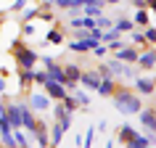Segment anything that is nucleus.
<instances>
[{
    "label": "nucleus",
    "instance_id": "14",
    "mask_svg": "<svg viewBox=\"0 0 156 148\" xmlns=\"http://www.w3.org/2000/svg\"><path fill=\"white\" fill-rule=\"evenodd\" d=\"M42 90H45V95H48L50 100H64L66 95H69V90H66L64 85H58V82H45V87H42Z\"/></svg>",
    "mask_w": 156,
    "mask_h": 148
},
{
    "label": "nucleus",
    "instance_id": "36",
    "mask_svg": "<svg viewBox=\"0 0 156 148\" xmlns=\"http://www.w3.org/2000/svg\"><path fill=\"white\" fill-rule=\"evenodd\" d=\"M45 82H48L45 69H37V66H34V85H37V87H45Z\"/></svg>",
    "mask_w": 156,
    "mask_h": 148
},
{
    "label": "nucleus",
    "instance_id": "45",
    "mask_svg": "<svg viewBox=\"0 0 156 148\" xmlns=\"http://www.w3.org/2000/svg\"><path fill=\"white\" fill-rule=\"evenodd\" d=\"M5 16H8V11H3V8H0V24L5 21Z\"/></svg>",
    "mask_w": 156,
    "mask_h": 148
},
{
    "label": "nucleus",
    "instance_id": "22",
    "mask_svg": "<svg viewBox=\"0 0 156 148\" xmlns=\"http://www.w3.org/2000/svg\"><path fill=\"white\" fill-rule=\"evenodd\" d=\"M132 24H135V26H148V24H151V13H148L146 8H135Z\"/></svg>",
    "mask_w": 156,
    "mask_h": 148
},
{
    "label": "nucleus",
    "instance_id": "23",
    "mask_svg": "<svg viewBox=\"0 0 156 148\" xmlns=\"http://www.w3.org/2000/svg\"><path fill=\"white\" fill-rule=\"evenodd\" d=\"M72 95H74V100H77V106H80V108H87V106H90V100H93V98H90V93L82 90V87H77Z\"/></svg>",
    "mask_w": 156,
    "mask_h": 148
},
{
    "label": "nucleus",
    "instance_id": "49",
    "mask_svg": "<svg viewBox=\"0 0 156 148\" xmlns=\"http://www.w3.org/2000/svg\"><path fill=\"white\" fill-rule=\"evenodd\" d=\"M0 148H3V146H0Z\"/></svg>",
    "mask_w": 156,
    "mask_h": 148
},
{
    "label": "nucleus",
    "instance_id": "6",
    "mask_svg": "<svg viewBox=\"0 0 156 148\" xmlns=\"http://www.w3.org/2000/svg\"><path fill=\"white\" fill-rule=\"evenodd\" d=\"M138 122H140V127H143L146 135L156 138V106H143L138 111Z\"/></svg>",
    "mask_w": 156,
    "mask_h": 148
},
{
    "label": "nucleus",
    "instance_id": "30",
    "mask_svg": "<svg viewBox=\"0 0 156 148\" xmlns=\"http://www.w3.org/2000/svg\"><path fill=\"white\" fill-rule=\"evenodd\" d=\"M130 42L135 45V48H140V50H143V48H148V45H146V40H143V32H138V29H132V32H130Z\"/></svg>",
    "mask_w": 156,
    "mask_h": 148
},
{
    "label": "nucleus",
    "instance_id": "33",
    "mask_svg": "<svg viewBox=\"0 0 156 148\" xmlns=\"http://www.w3.org/2000/svg\"><path fill=\"white\" fill-rule=\"evenodd\" d=\"M66 114H69V111H66V108H64V106H61V100H58L56 106L50 108V116H53V122H58V119H64V116H66Z\"/></svg>",
    "mask_w": 156,
    "mask_h": 148
},
{
    "label": "nucleus",
    "instance_id": "12",
    "mask_svg": "<svg viewBox=\"0 0 156 148\" xmlns=\"http://www.w3.org/2000/svg\"><path fill=\"white\" fill-rule=\"evenodd\" d=\"M140 132H138V127H132V124H127V122H122L119 127H116V143L119 146H127L130 140H135Z\"/></svg>",
    "mask_w": 156,
    "mask_h": 148
},
{
    "label": "nucleus",
    "instance_id": "19",
    "mask_svg": "<svg viewBox=\"0 0 156 148\" xmlns=\"http://www.w3.org/2000/svg\"><path fill=\"white\" fill-rule=\"evenodd\" d=\"M48 138H50V148H58L61 140H64V127H61L58 122H53V127L48 130Z\"/></svg>",
    "mask_w": 156,
    "mask_h": 148
},
{
    "label": "nucleus",
    "instance_id": "16",
    "mask_svg": "<svg viewBox=\"0 0 156 148\" xmlns=\"http://www.w3.org/2000/svg\"><path fill=\"white\" fill-rule=\"evenodd\" d=\"M116 87H119V82H116L114 77H108V79H101V85H98V95L101 98H111V95H114L116 93Z\"/></svg>",
    "mask_w": 156,
    "mask_h": 148
},
{
    "label": "nucleus",
    "instance_id": "42",
    "mask_svg": "<svg viewBox=\"0 0 156 148\" xmlns=\"http://www.w3.org/2000/svg\"><path fill=\"white\" fill-rule=\"evenodd\" d=\"M130 3L135 5V8H146V5H148V0H130Z\"/></svg>",
    "mask_w": 156,
    "mask_h": 148
},
{
    "label": "nucleus",
    "instance_id": "41",
    "mask_svg": "<svg viewBox=\"0 0 156 148\" xmlns=\"http://www.w3.org/2000/svg\"><path fill=\"white\" fill-rule=\"evenodd\" d=\"M106 130H108V122H106V119H101V122L95 124V132H106Z\"/></svg>",
    "mask_w": 156,
    "mask_h": 148
},
{
    "label": "nucleus",
    "instance_id": "11",
    "mask_svg": "<svg viewBox=\"0 0 156 148\" xmlns=\"http://www.w3.org/2000/svg\"><path fill=\"white\" fill-rule=\"evenodd\" d=\"M154 64H156V48H143L140 50V56H138V64L135 66H140V72H154Z\"/></svg>",
    "mask_w": 156,
    "mask_h": 148
},
{
    "label": "nucleus",
    "instance_id": "9",
    "mask_svg": "<svg viewBox=\"0 0 156 148\" xmlns=\"http://www.w3.org/2000/svg\"><path fill=\"white\" fill-rule=\"evenodd\" d=\"M5 119H8L11 130H21V108H19V100H5Z\"/></svg>",
    "mask_w": 156,
    "mask_h": 148
},
{
    "label": "nucleus",
    "instance_id": "35",
    "mask_svg": "<svg viewBox=\"0 0 156 148\" xmlns=\"http://www.w3.org/2000/svg\"><path fill=\"white\" fill-rule=\"evenodd\" d=\"M90 53H93L95 58H101V61H103V58H106L108 53H111V50H108V45H103V42H98V45H95V48H93Z\"/></svg>",
    "mask_w": 156,
    "mask_h": 148
},
{
    "label": "nucleus",
    "instance_id": "24",
    "mask_svg": "<svg viewBox=\"0 0 156 148\" xmlns=\"http://www.w3.org/2000/svg\"><path fill=\"white\" fill-rule=\"evenodd\" d=\"M116 40H122V34L116 32L114 26H111V29H101V42H103V45H111V42H116Z\"/></svg>",
    "mask_w": 156,
    "mask_h": 148
},
{
    "label": "nucleus",
    "instance_id": "34",
    "mask_svg": "<svg viewBox=\"0 0 156 148\" xmlns=\"http://www.w3.org/2000/svg\"><path fill=\"white\" fill-rule=\"evenodd\" d=\"M111 26H114V19H108L106 13L95 19V29H111Z\"/></svg>",
    "mask_w": 156,
    "mask_h": 148
},
{
    "label": "nucleus",
    "instance_id": "43",
    "mask_svg": "<svg viewBox=\"0 0 156 148\" xmlns=\"http://www.w3.org/2000/svg\"><path fill=\"white\" fill-rule=\"evenodd\" d=\"M146 11H151V13H156V0H148V5H146Z\"/></svg>",
    "mask_w": 156,
    "mask_h": 148
},
{
    "label": "nucleus",
    "instance_id": "48",
    "mask_svg": "<svg viewBox=\"0 0 156 148\" xmlns=\"http://www.w3.org/2000/svg\"><path fill=\"white\" fill-rule=\"evenodd\" d=\"M154 48H156V45H154Z\"/></svg>",
    "mask_w": 156,
    "mask_h": 148
},
{
    "label": "nucleus",
    "instance_id": "27",
    "mask_svg": "<svg viewBox=\"0 0 156 148\" xmlns=\"http://www.w3.org/2000/svg\"><path fill=\"white\" fill-rule=\"evenodd\" d=\"M103 11L106 8H101V5H82L80 13H82V16H90V19H98V16H103Z\"/></svg>",
    "mask_w": 156,
    "mask_h": 148
},
{
    "label": "nucleus",
    "instance_id": "28",
    "mask_svg": "<svg viewBox=\"0 0 156 148\" xmlns=\"http://www.w3.org/2000/svg\"><path fill=\"white\" fill-rule=\"evenodd\" d=\"M143 40H146V45H151V48L156 45V24L143 26Z\"/></svg>",
    "mask_w": 156,
    "mask_h": 148
},
{
    "label": "nucleus",
    "instance_id": "37",
    "mask_svg": "<svg viewBox=\"0 0 156 148\" xmlns=\"http://www.w3.org/2000/svg\"><path fill=\"white\" fill-rule=\"evenodd\" d=\"M32 34H37V26H34L32 21H27V24H21V37H32Z\"/></svg>",
    "mask_w": 156,
    "mask_h": 148
},
{
    "label": "nucleus",
    "instance_id": "47",
    "mask_svg": "<svg viewBox=\"0 0 156 148\" xmlns=\"http://www.w3.org/2000/svg\"><path fill=\"white\" fill-rule=\"evenodd\" d=\"M154 69H156V64H154Z\"/></svg>",
    "mask_w": 156,
    "mask_h": 148
},
{
    "label": "nucleus",
    "instance_id": "31",
    "mask_svg": "<svg viewBox=\"0 0 156 148\" xmlns=\"http://www.w3.org/2000/svg\"><path fill=\"white\" fill-rule=\"evenodd\" d=\"M95 135H98L95 127H90V130L85 132V135H82V148H93V146H95Z\"/></svg>",
    "mask_w": 156,
    "mask_h": 148
},
{
    "label": "nucleus",
    "instance_id": "17",
    "mask_svg": "<svg viewBox=\"0 0 156 148\" xmlns=\"http://www.w3.org/2000/svg\"><path fill=\"white\" fill-rule=\"evenodd\" d=\"M95 45H98L95 40H72L66 48H69V53H90Z\"/></svg>",
    "mask_w": 156,
    "mask_h": 148
},
{
    "label": "nucleus",
    "instance_id": "4",
    "mask_svg": "<svg viewBox=\"0 0 156 148\" xmlns=\"http://www.w3.org/2000/svg\"><path fill=\"white\" fill-rule=\"evenodd\" d=\"M103 64H106V69L111 72L114 79H135V77H138V72H135L132 64H122V61H116V58H108Z\"/></svg>",
    "mask_w": 156,
    "mask_h": 148
},
{
    "label": "nucleus",
    "instance_id": "32",
    "mask_svg": "<svg viewBox=\"0 0 156 148\" xmlns=\"http://www.w3.org/2000/svg\"><path fill=\"white\" fill-rule=\"evenodd\" d=\"M61 106H64L66 111H69V114H77V108H80V106H77V100H74V95H72V93H69V95H66V98L61 100Z\"/></svg>",
    "mask_w": 156,
    "mask_h": 148
},
{
    "label": "nucleus",
    "instance_id": "13",
    "mask_svg": "<svg viewBox=\"0 0 156 148\" xmlns=\"http://www.w3.org/2000/svg\"><path fill=\"white\" fill-rule=\"evenodd\" d=\"M16 79H19V93H27L34 85V69H16Z\"/></svg>",
    "mask_w": 156,
    "mask_h": 148
},
{
    "label": "nucleus",
    "instance_id": "20",
    "mask_svg": "<svg viewBox=\"0 0 156 148\" xmlns=\"http://www.w3.org/2000/svg\"><path fill=\"white\" fill-rule=\"evenodd\" d=\"M154 143H156V138H151V135H143V132H140L138 138L130 140V143H127L124 148H151Z\"/></svg>",
    "mask_w": 156,
    "mask_h": 148
},
{
    "label": "nucleus",
    "instance_id": "18",
    "mask_svg": "<svg viewBox=\"0 0 156 148\" xmlns=\"http://www.w3.org/2000/svg\"><path fill=\"white\" fill-rule=\"evenodd\" d=\"M45 42H48V45H64L66 42V32L61 29V26H50L48 34H45Z\"/></svg>",
    "mask_w": 156,
    "mask_h": 148
},
{
    "label": "nucleus",
    "instance_id": "8",
    "mask_svg": "<svg viewBox=\"0 0 156 148\" xmlns=\"http://www.w3.org/2000/svg\"><path fill=\"white\" fill-rule=\"evenodd\" d=\"M98 85H101V74H98V69H82V77H80V87L82 90H87V93H95L98 90Z\"/></svg>",
    "mask_w": 156,
    "mask_h": 148
},
{
    "label": "nucleus",
    "instance_id": "1",
    "mask_svg": "<svg viewBox=\"0 0 156 148\" xmlns=\"http://www.w3.org/2000/svg\"><path fill=\"white\" fill-rule=\"evenodd\" d=\"M111 103H114V108L119 111L122 116H138V111L143 108V98H140L135 90H130V87H116V93L111 95Z\"/></svg>",
    "mask_w": 156,
    "mask_h": 148
},
{
    "label": "nucleus",
    "instance_id": "40",
    "mask_svg": "<svg viewBox=\"0 0 156 148\" xmlns=\"http://www.w3.org/2000/svg\"><path fill=\"white\" fill-rule=\"evenodd\" d=\"M72 122H74V114H66L64 119H58V124H61V127H64V132L69 130V127H72Z\"/></svg>",
    "mask_w": 156,
    "mask_h": 148
},
{
    "label": "nucleus",
    "instance_id": "7",
    "mask_svg": "<svg viewBox=\"0 0 156 148\" xmlns=\"http://www.w3.org/2000/svg\"><path fill=\"white\" fill-rule=\"evenodd\" d=\"M64 74H66V82H64V87H66L69 93H74L77 87H80L82 66H80V64H66V66H64Z\"/></svg>",
    "mask_w": 156,
    "mask_h": 148
},
{
    "label": "nucleus",
    "instance_id": "3",
    "mask_svg": "<svg viewBox=\"0 0 156 148\" xmlns=\"http://www.w3.org/2000/svg\"><path fill=\"white\" fill-rule=\"evenodd\" d=\"M132 90L138 93L140 98H151V95L156 93V77L154 74H143L140 72L138 77L132 79Z\"/></svg>",
    "mask_w": 156,
    "mask_h": 148
},
{
    "label": "nucleus",
    "instance_id": "38",
    "mask_svg": "<svg viewBox=\"0 0 156 148\" xmlns=\"http://www.w3.org/2000/svg\"><path fill=\"white\" fill-rule=\"evenodd\" d=\"M24 8H27V0H13L11 8H8V13H21Z\"/></svg>",
    "mask_w": 156,
    "mask_h": 148
},
{
    "label": "nucleus",
    "instance_id": "2",
    "mask_svg": "<svg viewBox=\"0 0 156 148\" xmlns=\"http://www.w3.org/2000/svg\"><path fill=\"white\" fill-rule=\"evenodd\" d=\"M11 56L16 61V69H34V66L40 64V53L34 48H29V45H24L21 37H16V40L11 42Z\"/></svg>",
    "mask_w": 156,
    "mask_h": 148
},
{
    "label": "nucleus",
    "instance_id": "5",
    "mask_svg": "<svg viewBox=\"0 0 156 148\" xmlns=\"http://www.w3.org/2000/svg\"><path fill=\"white\" fill-rule=\"evenodd\" d=\"M24 95L34 114H48L50 111V98L45 95V90H32V93H24Z\"/></svg>",
    "mask_w": 156,
    "mask_h": 148
},
{
    "label": "nucleus",
    "instance_id": "21",
    "mask_svg": "<svg viewBox=\"0 0 156 148\" xmlns=\"http://www.w3.org/2000/svg\"><path fill=\"white\" fill-rule=\"evenodd\" d=\"M114 29H116L119 34H124V32H132V29H135V24H132V19H127V16L122 13V16L114 19Z\"/></svg>",
    "mask_w": 156,
    "mask_h": 148
},
{
    "label": "nucleus",
    "instance_id": "10",
    "mask_svg": "<svg viewBox=\"0 0 156 148\" xmlns=\"http://www.w3.org/2000/svg\"><path fill=\"white\" fill-rule=\"evenodd\" d=\"M138 56H140V50L135 48V45H122L119 50H114V58L116 61H122V64H138Z\"/></svg>",
    "mask_w": 156,
    "mask_h": 148
},
{
    "label": "nucleus",
    "instance_id": "44",
    "mask_svg": "<svg viewBox=\"0 0 156 148\" xmlns=\"http://www.w3.org/2000/svg\"><path fill=\"white\" fill-rule=\"evenodd\" d=\"M0 95H5V77L0 74Z\"/></svg>",
    "mask_w": 156,
    "mask_h": 148
},
{
    "label": "nucleus",
    "instance_id": "26",
    "mask_svg": "<svg viewBox=\"0 0 156 148\" xmlns=\"http://www.w3.org/2000/svg\"><path fill=\"white\" fill-rule=\"evenodd\" d=\"M37 13H40V8H37V5H27L24 11H21V24H27V21H34V19H37Z\"/></svg>",
    "mask_w": 156,
    "mask_h": 148
},
{
    "label": "nucleus",
    "instance_id": "29",
    "mask_svg": "<svg viewBox=\"0 0 156 148\" xmlns=\"http://www.w3.org/2000/svg\"><path fill=\"white\" fill-rule=\"evenodd\" d=\"M119 0H77V5L82 8V5H101V8H106V5H116Z\"/></svg>",
    "mask_w": 156,
    "mask_h": 148
},
{
    "label": "nucleus",
    "instance_id": "39",
    "mask_svg": "<svg viewBox=\"0 0 156 148\" xmlns=\"http://www.w3.org/2000/svg\"><path fill=\"white\" fill-rule=\"evenodd\" d=\"M37 19H42V21L53 24V21H56V13H53V11H40V13H37Z\"/></svg>",
    "mask_w": 156,
    "mask_h": 148
},
{
    "label": "nucleus",
    "instance_id": "25",
    "mask_svg": "<svg viewBox=\"0 0 156 148\" xmlns=\"http://www.w3.org/2000/svg\"><path fill=\"white\" fill-rule=\"evenodd\" d=\"M53 11H66V8H80L77 0H48Z\"/></svg>",
    "mask_w": 156,
    "mask_h": 148
},
{
    "label": "nucleus",
    "instance_id": "46",
    "mask_svg": "<svg viewBox=\"0 0 156 148\" xmlns=\"http://www.w3.org/2000/svg\"><path fill=\"white\" fill-rule=\"evenodd\" d=\"M103 148H114V140H106V146Z\"/></svg>",
    "mask_w": 156,
    "mask_h": 148
},
{
    "label": "nucleus",
    "instance_id": "15",
    "mask_svg": "<svg viewBox=\"0 0 156 148\" xmlns=\"http://www.w3.org/2000/svg\"><path fill=\"white\" fill-rule=\"evenodd\" d=\"M32 140L37 143V148H50V138H48V124L40 119V124H37V130L32 132Z\"/></svg>",
    "mask_w": 156,
    "mask_h": 148
}]
</instances>
